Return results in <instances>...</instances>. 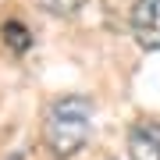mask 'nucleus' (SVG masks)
<instances>
[{
  "mask_svg": "<svg viewBox=\"0 0 160 160\" xmlns=\"http://www.w3.org/2000/svg\"><path fill=\"white\" fill-rule=\"evenodd\" d=\"M128 29L142 50H160V0H135Z\"/></svg>",
  "mask_w": 160,
  "mask_h": 160,
  "instance_id": "f03ea898",
  "label": "nucleus"
},
{
  "mask_svg": "<svg viewBox=\"0 0 160 160\" xmlns=\"http://www.w3.org/2000/svg\"><path fill=\"white\" fill-rule=\"evenodd\" d=\"M4 43L11 46L14 53H25L32 46V36H29V29H25L22 22H4Z\"/></svg>",
  "mask_w": 160,
  "mask_h": 160,
  "instance_id": "20e7f679",
  "label": "nucleus"
},
{
  "mask_svg": "<svg viewBox=\"0 0 160 160\" xmlns=\"http://www.w3.org/2000/svg\"><path fill=\"white\" fill-rule=\"evenodd\" d=\"M92 135V100L89 96H61L46 107L43 118V146L57 160L75 157Z\"/></svg>",
  "mask_w": 160,
  "mask_h": 160,
  "instance_id": "f257e3e1",
  "label": "nucleus"
},
{
  "mask_svg": "<svg viewBox=\"0 0 160 160\" xmlns=\"http://www.w3.org/2000/svg\"><path fill=\"white\" fill-rule=\"evenodd\" d=\"M128 157L132 160H160V125L157 121H135L128 128Z\"/></svg>",
  "mask_w": 160,
  "mask_h": 160,
  "instance_id": "7ed1b4c3",
  "label": "nucleus"
},
{
  "mask_svg": "<svg viewBox=\"0 0 160 160\" xmlns=\"http://www.w3.org/2000/svg\"><path fill=\"white\" fill-rule=\"evenodd\" d=\"M36 4L43 7V11H50V14H57V18H68V14H75L86 0H36Z\"/></svg>",
  "mask_w": 160,
  "mask_h": 160,
  "instance_id": "39448f33",
  "label": "nucleus"
}]
</instances>
